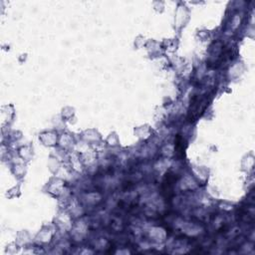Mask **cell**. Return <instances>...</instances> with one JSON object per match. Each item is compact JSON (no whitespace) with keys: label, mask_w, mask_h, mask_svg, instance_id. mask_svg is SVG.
Segmentation results:
<instances>
[{"label":"cell","mask_w":255,"mask_h":255,"mask_svg":"<svg viewBox=\"0 0 255 255\" xmlns=\"http://www.w3.org/2000/svg\"><path fill=\"white\" fill-rule=\"evenodd\" d=\"M209 103V96L208 95H202V96H198L196 98L193 99L191 106H190V111H189V117H190V121H195L198 117H200L205 109L207 108Z\"/></svg>","instance_id":"obj_1"}]
</instances>
